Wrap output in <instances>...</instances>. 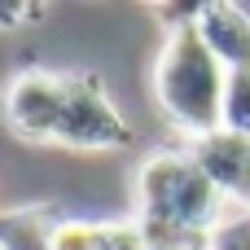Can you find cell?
Wrapping results in <instances>:
<instances>
[{"instance_id": "1", "label": "cell", "mask_w": 250, "mask_h": 250, "mask_svg": "<svg viewBox=\"0 0 250 250\" xmlns=\"http://www.w3.org/2000/svg\"><path fill=\"white\" fill-rule=\"evenodd\" d=\"M149 83H154V105L185 136V145L220 132L229 70L211 57V48L198 40L193 26H180V31L163 35Z\"/></svg>"}, {"instance_id": "2", "label": "cell", "mask_w": 250, "mask_h": 250, "mask_svg": "<svg viewBox=\"0 0 250 250\" xmlns=\"http://www.w3.org/2000/svg\"><path fill=\"white\" fill-rule=\"evenodd\" d=\"M132 202L141 224H171L193 233H215L233 215L224 193L193 163L189 145H167L145 154L132 176Z\"/></svg>"}, {"instance_id": "3", "label": "cell", "mask_w": 250, "mask_h": 250, "mask_svg": "<svg viewBox=\"0 0 250 250\" xmlns=\"http://www.w3.org/2000/svg\"><path fill=\"white\" fill-rule=\"evenodd\" d=\"M66 101H70V79H66V70H48V66L13 70L0 88L4 127L26 145H57L62 141Z\"/></svg>"}, {"instance_id": "4", "label": "cell", "mask_w": 250, "mask_h": 250, "mask_svg": "<svg viewBox=\"0 0 250 250\" xmlns=\"http://www.w3.org/2000/svg\"><path fill=\"white\" fill-rule=\"evenodd\" d=\"M70 79V101H66V123H62V149L75 154H110L132 145V127L119 114V105L105 92V79L97 70H66Z\"/></svg>"}, {"instance_id": "5", "label": "cell", "mask_w": 250, "mask_h": 250, "mask_svg": "<svg viewBox=\"0 0 250 250\" xmlns=\"http://www.w3.org/2000/svg\"><path fill=\"white\" fill-rule=\"evenodd\" d=\"M193 163L207 171V180L224 193L233 211H250V141L233 132H211L202 141H189Z\"/></svg>"}, {"instance_id": "6", "label": "cell", "mask_w": 250, "mask_h": 250, "mask_svg": "<svg viewBox=\"0 0 250 250\" xmlns=\"http://www.w3.org/2000/svg\"><path fill=\"white\" fill-rule=\"evenodd\" d=\"M198 40L224 70H250V13L233 0H207L193 18Z\"/></svg>"}, {"instance_id": "7", "label": "cell", "mask_w": 250, "mask_h": 250, "mask_svg": "<svg viewBox=\"0 0 250 250\" xmlns=\"http://www.w3.org/2000/svg\"><path fill=\"white\" fill-rule=\"evenodd\" d=\"M66 215L48 202L31 207H9L0 211V250H53V233L62 229Z\"/></svg>"}, {"instance_id": "8", "label": "cell", "mask_w": 250, "mask_h": 250, "mask_svg": "<svg viewBox=\"0 0 250 250\" xmlns=\"http://www.w3.org/2000/svg\"><path fill=\"white\" fill-rule=\"evenodd\" d=\"M220 127H224V132H233V136H246V141H250V70H229Z\"/></svg>"}, {"instance_id": "9", "label": "cell", "mask_w": 250, "mask_h": 250, "mask_svg": "<svg viewBox=\"0 0 250 250\" xmlns=\"http://www.w3.org/2000/svg\"><path fill=\"white\" fill-rule=\"evenodd\" d=\"M53 250H105L101 224H92V220H62V229L53 233Z\"/></svg>"}, {"instance_id": "10", "label": "cell", "mask_w": 250, "mask_h": 250, "mask_svg": "<svg viewBox=\"0 0 250 250\" xmlns=\"http://www.w3.org/2000/svg\"><path fill=\"white\" fill-rule=\"evenodd\" d=\"M101 242H105V250H149L136 215L132 220H101Z\"/></svg>"}, {"instance_id": "11", "label": "cell", "mask_w": 250, "mask_h": 250, "mask_svg": "<svg viewBox=\"0 0 250 250\" xmlns=\"http://www.w3.org/2000/svg\"><path fill=\"white\" fill-rule=\"evenodd\" d=\"M53 9L35 4V0H0V31H22L31 22H44Z\"/></svg>"}, {"instance_id": "12", "label": "cell", "mask_w": 250, "mask_h": 250, "mask_svg": "<svg viewBox=\"0 0 250 250\" xmlns=\"http://www.w3.org/2000/svg\"><path fill=\"white\" fill-rule=\"evenodd\" d=\"M211 250H250V211H233V215L215 229Z\"/></svg>"}]
</instances>
